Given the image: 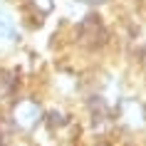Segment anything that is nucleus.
Instances as JSON below:
<instances>
[{
  "label": "nucleus",
  "mask_w": 146,
  "mask_h": 146,
  "mask_svg": "<svg viewBox=\"0 0 146 146\" xmlns=\"http://www.w3.org/2000/svg\"><path fill=\"white\" fill-rule=\"evenodd\" d=\"M79 40H82L84 47H99V45L107 42V30H104L99 17L89 15L84 23L79 25Z\"/></svg>",
  "instance_id": "f03ea898"
},
{
  "label": "nucleus",
  "mask_w": 146,
  "mask_h": 146,
  "mask_svg": "<svg viewBox=\"0 0 146 146\" xmlns=\"http://www.w3.org/2000/svg\"><path fill=\"white\" fill-rule=\"evenodd\" d=\"M15 37H17L15 20H13V15H10L8 10L0 8V40H8V42H13Z\"/></svg>",
  "instance_id": "20e7f679"
},
{
  "label": "nucleus",
  "mask_w": 146,
  "mask_h": 146,
  "mask_svg": "<svg viewBox=\"0 0 146 146\" xmlns=\"http://www.w3.org/2000/svg\"><path fill=\"white\" fill-rule=\"evenodd\" d=\"M32 5L37 10H42V13H50L52 10V0H32Z\"/></svg>",
  "instance_id": "39448f33"
},
{
  "label": "nucleus",
  "mask_w": 146,
  "mask_h": 146,
  "mask_svg": "<svg viewBox=\"0 0 146 146\" xmlns=\"http://www.w3.org/2000/svg\"><path fill=\"white\" fill-rule=\"evenodd\" d=\"M84 3H104V0H84Z\"/></svg>",
  "instance_id": "423d86ee"
},
{
  "label": "nucleus",
  "mask_w": 146,
  "mask_h": 146,
  "mask_svg": "<svg viewBox=\"0 0 146 146\" xmlns=\"http://www.w3.org/2000/svg\"><path fill=\"white\" fill-rule=\"evenodd\" d=\"M13 119H15L17 129L30 131V129H35V126L40 124V119H42V109H40L37 102L23 99V102H17L15 109H13Z\"/></svg>",
  "instance_id": "f257e3e1"
},
{
  "label": "nucleus",
  "mask_w": 146,
  "mask_h": 146,
  "mask_svg": "<svg viewBox=\"0 0 146 146\" xmlns=\"http://www.w3.org/2000/svg\"><path fill=\"white\" fill-rule=\"evenodd\" d=\"M119 119L131 129H139L146 124V107L139 99H121L119 102Z\"/></svg>",
  "instance_id": "7ed1b4c3"
}]
</instances>
